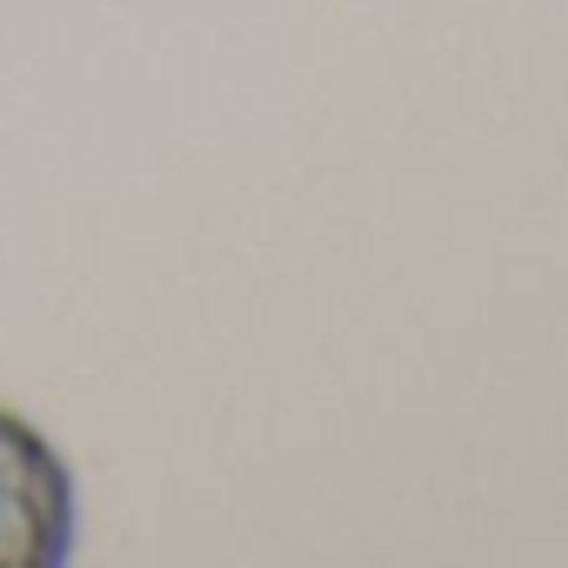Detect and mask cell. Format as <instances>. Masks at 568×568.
I'll list each match as a JSON object with an SVG mask.
<instances>
[{
    "mask_svg": "<svg viewBox=\"0 0 568 568\" xmlns=\"http://www.w3.org/2000/svg\"><path fill=\"white\" fill-rule=\"evenodd\" d=\"M81 541V481L61 442L0 402V568H61Z\"/></svg>",
    "mask_w": 568,
    "mask_h": 568,
    "instance_id": "obj_1",
    "label": "cell"
}]
</instances>
